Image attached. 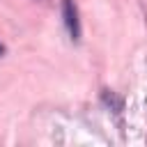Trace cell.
<instances>
[{
    "instance_id": "obj_1",
    "label": "cell",
    "mask_w": 147,
    "mask_h": 147,
    "mask_svg": "<svg viewBox=\"0 0 147 147\" xmlns=\"http://www.w3.org/2000/svg\"><path fill=\"white\" fill-rule=\"evenodd\" d=\"M62 14H64V23H67V30H69L71 39H78L80 37V21H78L76 2L74 0H62Z\"/></svg>"
},
{
    "instance_id": "obj_2",
    "label": "cell",
    "mask_w": 147,
    "mask_h": 147,
    "mask_svg": "<svg viewBox=\"0 0 147 147\" xmlns=\"http://www.w3.org/2000/svg\"><path fill=\"white\" fill-rule=\"evenodd\" d=\"M0 53H5V48H2V46H0Z\"/></svg>"
}]
</instances>
